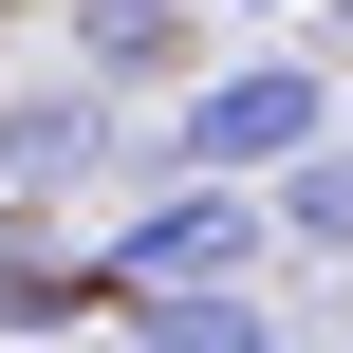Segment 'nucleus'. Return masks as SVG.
<instances>
[{"mask_svg": "<svg viewBox=\"0 0 353 353\" xmlns=\"http://www.w3.org/2000/svg\"><path fill=\"white\" fill-rule=\"evenodd\" d=\"M261 261H279L261 186H242V168H168L149 205H112V242H93V298L130 316V298H168V279H261Z\"/></svg>", "mask_w": 353, "mask_h": 353, "instance_id": "nucleus-1", "label": "nucleus"}, {"mask_svg": "<svg viewBox=\"0 0 353 353\" xmlns=\"http://www.w3.org/2000/svg\"><path fill=\"white\" fill-rule=\"evenodd\" d=\"M56 316H112V298H93V242L56 261L37 223H0V335H56Z\"/></svg>", "mask_w": 353, "mask_h": 353, "instance_id": "nucleus-6", "label": "nucleus"}, {"mask_svg": "<svg viewBox=\"0 0 353 353\" xmlns=\"http://www.w3.org/2000/svg\"><path fill=\"white\" fill-rule=\"evenodd\" d=\"M298 19H335V56H353V0H298Z\"/></svg>", "mask_w": 353, "mask_h": 353, "instance_id": "nucleus-7", "label": "nucleus"}, {"mask_svg": "<svg viewBox=\"0 0 353 353\" xmlns=\"http://www.w3.org/2000/svg\"><path fill=\"white\" fill-rule=\"evenodd\" d=\"M223 19H298V0H223Z\"/></svg>", "mask_w": 353, "mask_h": 353, "instance_id": "nucleus-8", "label": "nucleus"}, {"mask_svg": "<svg viewBox=\"0 0 353 353\" xmlns=\"http://www.w3.org/2000/svg\"><path fill=\"white\" fill-rule=\"evenodd\" d=\"M261 223H279L298 261H353V130H298V149L261 168Z\"/></svg>", "mask_w": 353, "mask_h": 353, "instance_id": "nucleus-5", "label": "nucleus"}, {"mask_svg": "<svg viewBox=\"0 0 353 353\" xmlns=\"http://www.w3.org/2000/svg\"><path fill=\"white\" fill-rule=\"evenodd\" d=\"M130 168V112H112V74H37V93H0V186L19 205H74V186H112Z\"/></svg>", "mask_w": 353, "mask_h": 353, "instance_id": "nucleus-3", "label": "nucleus"}, {"mask_svg": "<svg viewBox=\"0 0 353 353\" xmlns=\"http://www.w3.org/2000/svg\"><path fill=\"white\" fill-rule=\"evenodd\" d=\"M335 130H353V74H335Z\"/></svg>", "mask_w": 353, "mask_h": 353, "instance_id": "nucleus-9", "label": "nucleus"}, {"mask_svg": "<svg viewBox=\"0 0 353 353\" xmlns=\"http://www.w3.org/2000/svg\"><path fill=\"white\" fill-rule=\"evenodd\" d=\"M298 130H335V56H223V74H186L168 93V130H149V168H279Z\"/></svg>", "mask_w": 353, "mask_h": 353, "instance_id": "nucleus-2", "label": "nucleus"}, {"mask_svg": "<svg viewBox=\"0 0 353 353\" xmlns=\"http://www.w3.org/2000/svg\"><path fill=\"white\" fill-rule=\"evenodd\" d=\"M74 74H112V93H168L186 56H205V19L186 0H74V37H56Z\"/></svg>", "mask_w": 353, "mask_h": 353, "instance_id": "nucleus-4", "label": "nucleus"}]
</instances>
